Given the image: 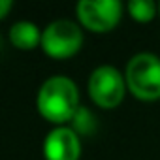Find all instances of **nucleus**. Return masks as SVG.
I'll list each match as a JSON object with an SVG mask.
<instances>
[{"instance_id":"nucleus-1","label":"nucleus","mask_w":160,"mask_h":160,"mask_svg":"<svg viewBox=\"0 0 160 160\" xmlns=\"http://www.w3.org/2000/svg\"><path fill=\"white\" fill-rule=\"evenodd\" d=\"M38 111L57 126H64L79 109V89L68 75H51L42 83L36 96Z\"/></svg>"},{"instance_id":"nucleus-2","label":"nucleus","mask_w":160,"mask_h":160,"mask_svg":"<svg viewBox=\"0 0 160 160\" xmlns=\"http://www.w3.org/2000/svg\"><path fill=\"white\" fill-rule=\"evenodd\" d=\"M124 79L128 91L139 100H158L160 98V57L154 53L134 55L124 70Z\"/></svg>"},{"instance_id":"nucleus-3","label":"nucleus","mask_w":160,"mask_h":160,"mask_svg":"<svg viewBox=\"0 0 160 160\" xmlns=\"http://www.w3.org/2000/svg\"><path fill=\"white\" fill-rule=\"evenodd\" d=\"M40 45L53 58L73 57L83 45V30L72 19H57L42 30Z\"/></svg>"},{"instance_id":"nucleus-4","label":"nucleus","mask_w":160,"mask_h":160,"mask_svg":"<svg viewBox=\"0 0 160 160\" xmlns=\"http://www.w3.org/2000/svg\"><path fill=\"white\" fill-rule=\"evenodd\" d=\"M126 79L111 64H102L92 70L89 77V94L92 102L104 109L117 108L126 94Z\"/></svg>"},{"instance_id":"nucleus-5","label":"nucleus","mask_w":160,"mask_h":160,"mask_svg":"<svg viewBox=\"0 0 160 160\" xmlns=\"http://www.w3.org/2000/svg\"><path fill=\"white\" fill-rule=\"evenodd\" d=\"M75 13L85 28L92 32H109L122 17V4L119 0H79Z\"/></svg>"},{"instance_id":"nucleus-6","label":"nucleus","mask_w":160,"mask_h":160,"mask_svg":"<svg viewBox=\"0 0 160 160\" xmlns=\"http://www.w3.org/2000/svg\"><path fill=\"white\" fill-rule=\"evenodd\" d=\"M45 160H79L81 139L70 126H55L43 139Z\"/></svg>"},{"instance_id":"nucleus-7","label":"nucleus","mask_w":160,"mask_h":160,"mask_svg":"<svg viewBox=\"0 0 160 160\" xmlns=\"http://www.w3.org/2000/svg\"><path fill=\"white\" fill-rule=\"evenodd\" d=\"M10 42L13 47L30 51L42 42V30L32 21H17L10 28Z\"/></svg>"},{"instance_id":"nucleus-8","label":"nucleus","mask_w":160,"mask_h":160,"mask_svg":"<svg viewBox=\"0 0 160 160\" xmlns=\"http://www.w3.org/2000/svg\"><path fill=\"white\" fill-rule=\"evenodd\" d=\"M72 130L77 134V136H89V134H92L94 132V128H96V119H94V115L91 113V109L89 108H85V106H79V109L75 111V115L72 117Z\"/></svg>"},{"instance_id":"nucleus-9","label":"nucleus","mask_w":160,"mask_h":160,"mask_svg":"<svg viewBox=\"0 0 160 160\" xmlns=\"http://www.w3.org/2000/svg\"><path fill=\"white\" fill-rule=\"evenodd\" d=\"M126 8L132 19H136L138 23H149L151 19H154L158 4H154L152 0H130Z\"/></svg>"},{"instance_id":"nucleus-10","label":"nucleus","mask_w":160,"mask_h":160,"mask_svg":"<svg viewBox=\"0 0 160 160\" xmlns=\"http://www.w3.org/2000/svg\"><path fill=\"white\" fill-rule=\"evenodd\" d=\"M12 10V0H0V19H4Z\"/></svg>"},{"instance_id":"nucleus-11","label":"nucleus","mask_w":160,"mask_h":160,"mask_svg":"<svg viewBox=\"0 0 160 160\" xmlns=\"http://www.w3.org/2000/svg\"><path fill=\"white\" fill-rule=\"evenodd\" d=\"M2 43H4V42H2V36H0V49H2Z\"/></svg>"},{"instance_id":"nucleus-12","label":"nucleus","mask_w":160,"mask_h":160,"mask_svg":"<svg viewBox=\"0 0 160 160\" xmlns=\"http://www.w3.org/2000/svg\"><path fill=\"white\" fill-rule=\"evenodd\" d=\"M158 12H160V4H158Z\"/></svg>"}]
</instances>
